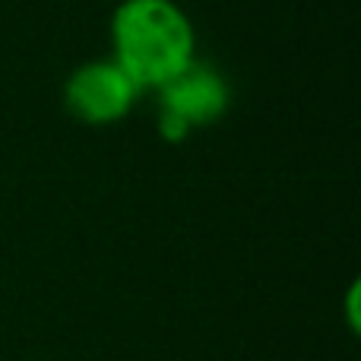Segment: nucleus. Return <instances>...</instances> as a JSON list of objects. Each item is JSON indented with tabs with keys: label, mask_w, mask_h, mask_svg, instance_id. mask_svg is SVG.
<instances>
[{
	"label": "nucleus",
	"mask_w": 361,
	"mask_h": 361,
	"mask_svg": "<svg viewBox=\"0 0 361 361\" xmlns=\"http://www.w3.org/2000/svg\"><path fill=\"white\" fill-rule=\"evenodd\" d=\"M111 44L114 61L140 89H162L197 61V32L175 0H121Z\"/></svg>",
	"instance_id": "obj_1"
},
{
	"label": "nucleus",
	"mask_w": 361,
	"mask_h": 361,
	"mask_svg": "<svg viewBox=\"0 0 361 361\" xmlns=\"http://www.w3.org/2000/svg\"><path fill=\"white\" fill-rule=\"evenodd\" d=\"M159 92V114H169L187 130L209 127L222 121L231 108V86L212 63L193 61L175 80H169Z\"/></svg>",
	"instance_id": "obj_3"
},
{
	"label": "nucleus",
	"mask_w": 361,
	"mask_h": 361,
	"mask_svg": "<svg viewBox=\"0 0 361 361\" xmlns=\"http://www.w3.org/2000/svg\"><path fill=\"white\" fill-rule=\"evenodd\" d=\"M143 89L124 73L118 61H89L63 82V105L80 124L108 127L130 114Z\"/></svg>",
	"instance_id": "obj_2"
},
{
	"label": "nucleus",
	"mask_w": 361,
	"mask_h": 361,
	"mask_svg": "<svg viewBox=\"0 0 361 361\" xmlns=\"http://www.w3.org/2000/svg\"><path fill=\"white\" fill-rule=\"evenodd\" d=\"M345 314H349V330L358 333V282H352L349 288V298H345Z\"/></svg>",
	"instance_id": "obj_4"
}]
</instances>
